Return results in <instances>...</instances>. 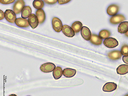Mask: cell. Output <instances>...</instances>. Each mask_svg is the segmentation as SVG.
I'll use <instances>...</instances> for the list:
<instances>
[{
  "mask_svg": "<svg viewBox=\"0 0 128 96\" xmlns=\"http://www.w3.org/2000/svg\"><path fill=\"white\" fill-rule=\"evenodd\" d=\"M122 56V54L119 50H114L109 52L108 56L110 59L113 60H116L120 58Z\"/></svg>",
  "mask_w": 128,
  "mask_h": 96,
  "instance_id": "9a60e30c",
  "label": "cell"
},
{
  "mask_svg": "<svg viewBox=\"0 0 128 96\" xmlns=\"http://www.w3.org/2000/svg\"><path fill=\"white\" fill-rule=\"evenodd\" d=\"M44 2L48 4H53L56 3L58 1L57 0H44Z\"/></svg>",
  "mask_w": 128,
  "mask_h": 96,
  "instance_id": "484cf974",
  "label": "cell"
},
{
  "mask_svg": "<svg viewBox=\"0 0 128 96\" xmlns=\"http://www.w3.org/2000/svg\"><path fill=\"white\" fill-rule=\"evenodd\" d=\"M76 70L75 69L67 68L64 69L63 70V75L67 78H71L75 76Z\"/></svg>",
  "mask_w": 128,
  "mask_h": 96,
  "instance_id": "5bb4252c",
  "label": "cell"
},
{
  "mask_svg": "<svg viewBox=\"0 0 128 96\" xmlns=\"http://www.w3.org/2000/svg\"><path fill=\"white\" fill-rule=\"evenodd\" d=\"M122 60L125 63L128 64V56H123Z\"/></svg>",
  "mask_w": 128,
  "mask_h": 96,
  "instance_id": "f1b7e54d",
  "label": "cell"
},
{
  "mask_svg": "<svg viewBox=\"0 0 128 96\" xmlns=\"http://www.w3.org/2000/svg\"><path fill=\"white\" fill-rule=\"evenodd\" d=\"M36 16L38 18L39 23L41 24L43 23L46 18V16L44 10L42 9L37 10L36 12Z\"/></svg>",
  "mask_w": 128,
  "mask_h": 96,
  "instance_id": "7c38bea8",
  "label": "cell"
},
{
  "mask_svg": "<svg viewBox=\"0 0 128 96\" xmlns=\"http://www.w3.org/2000/svg\"><path fill=\"white\" fill-rule=\"evenodd\" d=\"M90 41L92 44L96 46H100L102 44V39L98 35L92 34Z\"/></svg>",
  "mask_w": 128,
  "mask_h": 96,
  "instance_id": "2e32d148",
  "label": "cell"
},
{
  "mask_svg": "<svg viewBox=\"0 0 128 96\" xmlns=\"http://www.w3.org/2000/svg\"><path fill=\"white\" fill-rule=\"evenodd\" d=\"M15 23L18 26L21 28H25L29 26L28 20L22 18H16Z\"/></svg>",
  "mask_w": 128,
  "mask_h": 96,
  "instance_id": "8fae6325",
  "label": "cell"
},
{
  "mask_svg": "<svg viewBox=\"0 0 128 96\" xmlns=\"http://www.w3.org/2000/svg\"><path fill=\"white\" fill-rule=\"evenodd\" d=\"M29 25L32 28L34 29L36 28L39 24L38 20L36 16L32 14L29 17L28 19Z\"/></svg>",
  "mask_w": 128,
  "mask_h": 96,
  "instance_id": "ba28073f",
  "label": "cell"
},
{
  "mask_svg": "<svg viewBox=\"0 0 128 96\" xmlns=\"http://www.w3.org/2000/svg\"><path fill=\"white\" fill-rule=\"evenodd\" d=\"M32 12L31 8L29 6H25L21 12V17L24 19L27 18L31 14Z\"/></svg>",
  "mask_w": 128,
  "mask_h": 96,
  "instance_id": "e0dca14e",
  "label": "cell"
},
{
  "mask_svg": "<svg viewBox=\"0 0 128 96\" xmlns=\"http://www.w3.org/2000/svg\"><path fill=\"white\" fill-rule=\"evenodd\" d=\"M125 35L126 36L128 37V31L125 34Z\"/></svg>",
  "mask_w": 128,
  "mask_h": 96,
  "instance_id": "f546056e",
  "label": "cell"
},
{
  "mask_svg": "<svg viewBox=\"0 0 128 96\" xmlns=\"http://www.w3.org/2000/svg\"><path fill=\"white\" fill-rule=\"evenodd\" d=\"M56 67L54 64L52 62H47L42 65L40 68L42 72L48 73L54 71L56 69Z\"/></svg>",
  "mask_w": 128,
  "mask_h": 96,
  "instance_id": "6da1fadb",
  "label": "cell"
},
{
  "mask_svg": "<svg viewBox=\"0 0 128 96\" xmlns=\"http://www.w3.org/2000/svg\"><path fill=\"white\" fill-rule=\"evenodd\" d=\"M110 32L108 30H101L99 34V36L102 39H106L110 36Z\"/></svg>",
  "mask_w": 128,
  "mask_h": 96,
  "instance_id": "7402d4cb",
  "label": "cell"
},
{
  "mask_svg": "<svg viewBox=\"0 0 128 96\" xmlns=\"http://www.w3.org/2000/svg\"><path fill=\"white\" fill-rule=\"evenodd\" d=\"M103 44L106 46L108 48H113L118 46V42L114 38H109L104 40Z\"/></svg>",
  "mask_w": 128,
  "mask_h": 96,
  "instance_id": "7a4b0ae2",
  "label": "cell"
},
{
  "mask_svg": "<svg viewBox=\"0 0 128 96\" xmlns=\"http://www.w3.org/2000/svg\"><path fill=\"white\" fill-rule=\"evenodd\" d=\"M8 96H17L14 94H10Z\"/></svg>",
  "mask_w": 128,
  "mask_h": 96,
  "instance_id": "4dcf8cb0",
  "label": "cell"
},
{
  "mask_svg": "<svg viewBox=\"0 0 128 96\" xmlns=\"http://www.w3.org/2000/svg\"><path fill=\"white\" fill-rule=\"evenodd\" d=\"M116 72L118 74L124 75L128 73V65L122 64L120 66L116 69Z\"/></svg>",
  "mask_w": 128,
  "mask_h": 96,
  "instance_id": "ffe728a7",
  "label": "cell"
},
{
  "mask_svg": "<svg viewBox=\"0 0 128 96\" xmlns=\"http://www.w3.org/2000/svg\"><path fill=\"white\" fill-rule=\"evenodd\" d=\"M126 20L125 17L122 14H117L112 17L110 20V23L113 24H118Z\"/></svg>",
  "mask_w": 128,
  "mask_h": 96,
  "instance_id": "52a82bcc",
  "label": "cell"
},
{
  "mask_svg": "<svg viewBox=\"0 0 128 96\" xmlns=\"http://www.w3.org/2000/svg\"><path fill=\"white\" fill-rule=\"evenodd\" d=\"M63 71L62 68L59 66L57 67L53 71L52 75L56 80L60 78L62 76Z\"/></svg>",
  "mask_w": 128,
  "mask_h": 96,
  "instance_id": "d6986e66",
  "label": "cell"
},
{
  "mask_svg": "<svg viewBox=\"0 0 128 96\" xmlns=\"http://www.w3.org/2000/svg\"><path fill=\"white\" fill-rule=\"evenodd\" d=\"M25 3L23 0H17L13 6L14 11L16 14L20 13L24 7Z\"/></svg>",
  "mask_w": 128,
  "mask_h": 96,
  "instance_id": "5b68a950",
  "label": "cell"
},
{
  "mask_svg": "<svg viewBox=\"0 0 128 96\" xmlns=\"http://www.w3.org/2000/svg\"><path fill=\"white\" fill-rule=\"evenodd\" d=\"M128 96V94L126 95V96Z\"/></svg>",
  "mask_w": 128,
  "mask_h": 96,
  "instance_id": "1f68e13d",
  "label": "cell"
},
{
  "mask_svg": "<svg viewBox=\"0 0 128 96\" xmlns=\"http://www.w3.org/2000/svg\"><path fill=\"white\" fill-rule=\"evenodd\" d=\"M119 10V6L116 4L110 6L107 10L108 14L111 16H114L118 13Z\"/></svg>",
  "mask_w": 128,
  "mask_h": 96,
  "instance_id": "4fadbf2b",
  "label": "cell"
},
{
  "mask_svg": "<svg viewBox=\"0 0 128 96\" xmlns=\"http://www.w3.org/2000/svg\"><path fill=\"white\" fill-rule=\"evenodd\" d=\"M4 13L1 10H0V20H2L4 18Z\"/></svg>",
  "mask_w": 128,
  "mask_h": 96,
  "instance_id": "83f0119b",
  "label": "cell"
},
{
  "mask_svg": "<svg viewBox=\"0 0 128 96\" xmlns=\"http://www.w3.org/2000/svg\"><path fill=\"white\" fill-rule=\"evenodd\" d=\"M82 26V23L77 21L74 22L72 25V28L74 30L76 34L78 33L81 30Z\"/></svg>",
  "mask_w": 128,
  "mask_h": 96,
  "instance_id": "44dd1931",
  "label": "cell"
},
{
  "mask_svg": "<svg viewBox=\"0 0 128 96\" xmlns=\"http://www.w3.org/2000/svg\"><path fill=\"white\" fill-rule=\"evenodd\" d=\"M14 0H0V2L2 4H9L14 2Z\"/></svg>",
  "mask_w": 128,
  "mask_h": 96,
  "instance_id": "d4e9b609",
  "label": "cell"
},
{
  "mask_svg": "<svg viewBox=\"0 0 128 96\" xmlns=\"http://www.w3.org/2000/svg\"><path fill=\"white\" fill-rule=\"evenodd\" d=\"M81 34L82 36L85 40L87 41L90 40L92 34L90 30L88 28L85 26L82 27L81 30Z\"/></svg>",
  "mask_w": 128,
  "mask_h": 96,
  "instance_id": "9c48e42d",
  "label": "cell"
},
{
  "mask_svg": "<svg viewBox=\"0 0 128 96\" xmlns=\"http://www.w3.org/2000/svg\"><path fill=\"white\" fill-rule=\"evenodd\" d=\"M33 4L34 7L38 10L41 9L44 7V2L41 0H34Z\"/></svg>",
  "mask_w": 128,
  "mask_h": 96,
  "instance_id": "603a6c76",
  "label": "cell"
},
{
  "mask_svg": "<svg viewBox=\"0 0 128 96\" xmlns=\"http://www.w3.org/2000/svg\"><path fill=\"white\" fill-rule=\"evenodd\" d=\"M52 24L53 28L55 31L60 32L62 30L63 26L62 21L59 18L56 17L53 18Z\"/></svg>",
  "mask_w": 128,
  "mask_h": 96,
  "instance_id": "3957f363",
  "label": "cell"
},
{
  "mask_svg": "<svg viewBox=\"0 0 128 96\" xmlns=\"http://www.w3.org/2000/svg\"><path fill=\"white\" fill-rule=\"evenodd\" d=\"M5 17L9 22L14 23L15 22L16 17V14L13 10H6L4 12Z\"/></svg>",
  "mask_w": 128,
  "mask_h": 96,
  "instance_id": "277c9868",
  "label": "cell"
},
{
  "mask_svg": "<svg viewBox=\"0 0 128 96\" xmlns=\"http://www.w3.org/2000/svg\"><path fill=\"white\" fill-rule=\"evenodd\" d=\"M118 30L122 34L126 33L128 31V22L125 21L120 23L118 26Z\"/></svg>",
  "mask_w": 128,
  "mask_h": 96,
  "instance_id": "ac0fdd59",
  "label": "cell"
},
{
  "mask_svg": "<svg viewBox=\"0 0 128 96\" xmlns=\"http://www.w3.org/2000/svg\"></svg>",
  "mask_w": 128,
  "mask_h": 96,
  "instance_id": "d6a6232c",
  "label": "cell"
},
{
  "mask_svg": "<svg viewBox=\"0 0 128 96\" xmlns=\"http://www.w3.org/2000/svg\"><path fill=\"white\" fill-rule=\"evenodd\" d=\"M69 0H58V3L60 4H67L70 2Z\"/></svg>",
  "mask_w": 128,
  "mask_h": 96,
  "instance_id": "4316f807",
  "label": "cell"
},
{
  "mask_svg": "<svg viewBox=\"0 0 128 96\" xmlns=\"http://www.w3.org/2000/svg\"><path fill=\"white\" fill-rule=\"evenodd\" d=\"M121 52L122 55L128 56V45L124 44L123 46L121 49Z\"/></svg>",
  "mask_w": 128,
  "mask_h": 96,
  "instance_id": "cb8c5ba5",
  "label": "cell"
},
{
  "mask_svg": "<svg viewBox=\"0 0 128 96\" xmlns=\"http://www.w3.org/2000/svg\"><path fill=\"white\" fill-rule=\"evenodd\" d=\"M62 30L63 34L68 37L72 38L75 35V32L74 30L68 26H63Z\"/></svg>",
  "mask_w": 128,
  "mask_h": 96,
  "instance_id": "8992f818",
  "label": "cell"
},
{
  "mask_svg": "<svg viewBox=\"0 0 128 96\" xmlns=\"http://www.w3.org/2000/svg\"><path fill=\"white\" fill-rule=\"evenodd\" d=\"M117 88L116 84L113 82H108L104 85L102 90L104 92H111L115 90Z\"/></svg>",
  "mask_w": 128,
  "mask_h": 96,
  "instance_id": "30bf717a",
  "label": "cell"
}]
</instances>
